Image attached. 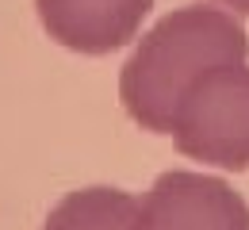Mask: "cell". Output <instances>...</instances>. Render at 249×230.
I'll return each instance as SVG.
<instances>
[{
  "label": "cell",
  "mask_w": 249,
  "mask_h": 230,
  "mask_svg": "<svg viewBox=\"0 0 249 230\" xmlns=\"http://www.w3.org/2000/svg\"><path fill=\"white\" fill-rule=\"evenodd\" d=\"M249 35L234 12L184 4L161 16L119 69V100L126 115L150 134H169L180 96L215 66L246 62Z\"/></svg>",
  "instance_id": "obj_1"
},
{
  "label": "cell",
  "mask_w": 249,
  "mask_h": 230,
  "mask_svg": "<svg viewBox=\"0 0 249 230\" xmlns=\"http://www.w3.org/2000/svg\"><path fill=\"white\" fill-rule=\"evenodd\" d=\"M177 150L230 173L249 169V66L230 62L196 77L173 115Z\"/></svg>",
  "instance_id": "obj_2"
},
{
  "label": "cell",
  "mask_w": 249,
  "mask_h": 230,
  "mask_svg": "<svg viewBox=\"0 0 249 230\" xmlns=\"http://www.w3.org/2000/svg\"><path fill=\"white\" fill-rule=\"evenodd\" d=\"M134 230H249V203L222 177L169 169L142 196Z\"/></svg>",
  "instance_id": "obj_3"
},
{
  "label": "cell",
  "mask_w": 249,
  "mask_h": 230,
  "mask_svg": "<svg viewBox=\"0 0 249 230\" xmlns=\"http://www.w3.org/2000/svg\"><path fill=\"white\" fill-rule=\"evenodd\" d=\"M46 35L73 54H111L142 31L154 0H35Z\"/></svg>",
  "instance_id": "obj_4"
},
{
  "label": "cell",
  "mask_w": 249,
  "mask_h": 230,
  "mask_svg": "<svg viewBox=\"0 0 249 230\" xmlns=\"http://www.w3.org/2000/svg\"><path fill=\"white\" fill-rule=\"evenodd\" d=\"M134 219H138V199L130 192L96 184L62 196L50 207L42 230H134Z\"/></svg>",
  "instance_id": "obj_5"
},
{
  "label": "cell",
  "mask_w": 249,
  "mask_h": 230,
  "mask_svg": "<svg viewBox=\"0 0 249 230\" xmlns=\"http://www.w3.org/2000/svg\"><path fill=\"white\" fill-rule=\"evenodd\" d=\"M218 4H226V8L238 12V16H249V0H218Z\"/></svg>",
  "instance_id": "obj_6"
}]
</instances>
